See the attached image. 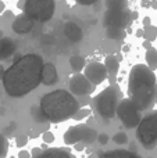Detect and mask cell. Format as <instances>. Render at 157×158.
Here are the masks:
<instances>
[{"label":"cell","instance_id":"cell-1","mask_svg":"<svg viewBox=\"0 0 157 158\" xmlns=\"http://www.w3.org/2000/svg\"><path fill=\"white\" fill-rule=\"evenodd\" d=\"M43 58L39 54L29 53L14 61L13 65L6 69L3 78V87L11 97H22L35 90L42 83Z\"/></svg>","mask_w":157,"mask_h":158},{"label":"cell","instance_id":"cell-2","mask_svg":"<svg viewBox=\"0 0 157 158\" xmlns=\"http://www.w3.org/2000/svg\"><path fill=\"white\" fill-rule=\"evenodd\" d=\"M155 72L145 64L132 67L128 77V98L138 107L139 111H152L156 103Z\"/></svg>","mask_w":157,"mask_h":158},{"label":"cell","instance_id":"cell-3","mask_svg":"<svg viewBox=\"0 0 157 158\" xmlns=\"http://www.w3.org/2000/svg\"><path fill=\"white\" fill-rule=\"evenodd\" d=\"M40 107L47 122H63L72 118L79 110V101L67 90H54L40 98Z\"/></svg>","mask_w":157,"mask_h":158},{"label":"cell","instance_id":"cell-4","mask_svg":"<svg viewBox=\"0 0 157 158\" xmlns=\"http://www.w3.org/2000/svg\"><path fill=\"white\" fill-rule=\"evenodd\" d=\"M122 100V93L116 83L106 87L93 98V110L103 119H111L117 115L120 101Z\"/></svg>","mask_w":157,"mask_h":158},{"label":"cell","instance_id":"cell-5","mask_svg":"<svg viewBox=\"0 0 157 158\" xmlns=\"http://www.w3.org/2000/svg\"><path fill=\"white\" fill-rule=\"evenodd\" d=\"M136 137L142 147L152 150L157 144V111H149L142 117L139 126L136 128Z\"/></svg>","mask_w":157,"mask_h":158},{"label":"cell","instance_id":"cell-6","mask_svg":"<svg viewBox=\"0 0 157 158\" xmlns=\"http://www.w3.org/2000/svg\"><path fill=\"white\" fill-rule=\"evenodd\" d=\"M56 3L53 0H27L24 14L33 22L49 21L54 14Z\"/></svg>","mask_w":157,"mask_h":158},{"label":"cell","instance_id":"cell-7","mask_svg":"<svg viewBox=\"0 0 157 158\" xmlns=\"http://www.w3.org/2000/svg\"><path fill=\"white\" fill-rule=\"evenodd\" d=\"M97 132L93 128L85 125V123H78L75 126H71L68 131L64 133L63 140L66 144H78V143H83V144H93L97 140Z\"/></svg>","mask_w":157,"mask_h":158},{"label":"cell","instance_id":"cell-8","mask_svg":"<svg viewBox=\"0 0 157 158\" xmlns=\"http://www.w3.org/2000/svg\"><path fill=\"white\" fill-rule=\"evenodd\" d=\"M117 117L122 122V125L128 129L138 128L142 121V112L138 110V107L129 100V98H122L117 108Z\"/></svg>","mask_w":157,"mask_h":158},{"label":"cell","instance_id":"cell-9","mask_svg":"<svg viewBox=\"0 0 157 158\" xmlns=\"http://www.w3.org/2000/svg\"><path fill=\"white\" fill-rule=\"evenodd\" d=\"M131 15L132 14L128 8H124V10H107L104 17H103V25L106 28L116 27L125 29L131 21Z\"/></svg>","mask_w":157,"mask_h":158},{"label":"cell","instance_id":"cell-10","mask_svg":"<svg viewBox=\"0 0 157 158\" xmlns=\"http://www.w3.org/2000/svg\"><path fill=\"white\" fill-rule=\"evenodd\" d=\"M70 93L75 97H83V96H89L95 90V86L86 79L83 74H75L74 77L70 79L68 83Z\"/></svg>","mask_w":157,"mask_h":158},{"label":"cell","instance_id":"cell-11","mask_svg":"<svg viewBox=\"0 0 157 158\" xmlns=\"http://www.w3.org/2000/svg\"><path fill=\"white\" fill-rule=\"evenodd\" d=\"M83 75L86 77L89 82H91L93 86H97L100 85L106 78L108 77L107 69H106L104 64L97 63V61H93V63H89L86 65L85 71H83Z\"/></svg>","mask_w":157,"mask_h":158},{"label":"cell","instance_id":"cell-12","mask_svg":"<svg viewBox=\"0 0 157 158\" xmlns=\"http://www.w3.org/2000/svg\"><path fill=\"white\" fill-rule=\"evenodd\" d=\"M35 25V22L32 19H29L25 14H19L14 18V22H13V31L18 35H27L28 32H31Z\"/></svg>","mask_w":157,"mask_h":158},{"label":"cell","instance_id":"cell-13","mask_svg":"<svg viewBox=\"0 0 157 158\" xmlns=\"http://www.w3.org/2000/svg\"><path fill=\"white\" fill-rule=\"evenodd\" d=\"M58 81H60V78H58V72L54 64L46 63L43 67V72H42V83H45L46 86H52V85L57 83Z\"/></svg>","mask_w":157,"mask_h":158},{"label":"cell","instance_id":"cell-14","mask_svg":"<svg viewBox=\"0 0 157 158\" xmlns=\"http://www.w3.org/2000/svg\"><path fill=\"white\" fill-rule=\"evenodd\" d=\"M120 61H121L120 54L108 56L104 61V67H106V69H107L108 78H110V81H113V82H114V79H116L117 74H118V71H120Z\"/></svg>","mask_w":157,"mask_h":158},{"label":"cell","instance_id":"cell-15","mask_svg":"<svg viewBox=\"0 0 157 158\" xmlns=\"http://www.w3.org/2000/svg\"><path fill=\"white\" fill-rule=\"evenodd\" d=\"M14 52H15V43H14L13 39H0V61L7 60L8 57H11L14 54Z\"/></svg>","mask_w":157,"mask_h":158},{"label":"cell","instance_id":"cell-16","mask_svg":"<svg viewBox=\"0 0 157 158\" xmlns=\"http://www.w3.org/2000/svg\"><path fill=\"white\" fill-rule=\"evenodd\" d=\"M32 158H74V156L67 148L57 147V148H49V150L43 151L40 156Z\"/></svg>","mask_w":157,"mask_h":158},{"label":"cell","instance_id":"cell-17","mask_svg":"<svg viewBox=\"0 0 157 158\" xmlns=\"http://www.w3.org/2000/svg\"><path fill=\"white\" fill-rule=\"evenodd\" d=\"M64 35L71 42H78L82 39V29L75 22H67L64 25Z\"/></svg>","mask_w":157,"mask_h":158},{"label":"cell","instance_id":"cell-18","mask_svg":"<svg viewBox=\"0 0 157 158\" xmlns=\"http://www.w3.org/2000/svg\"><path fill=\"white\" fill-rule=\"evenodd\" d=\"M99 158H142L138 153H134L131 150H110L106 153L100 154Z\"/></svg>","mask_w":157,"mask_h":158},{"label":"cell","instance_id":"cell-19","mask_svg":"<svg viewBox=\"0 0 157 158\" xmlns=\"http://www.w3.org/2000/svg\"><path fill=\"white\" fill-rule=\"evenodd\" d=\"M70 67L72 68V71L81 74V71H85L86 68V61L82 56H72L70 58Z\"/></svg>","mask_w":157,"mask_h":158},{"label":"cell","instance_id":"cell-20","mask_svg":"<svg viewBox=\"0 0 157 158\" xmlns=\"http://www.w3.org/2000/svg\"><path fill=\"white\" fill-rule=\"evenodd\" d=\"M125 29H121V28H116V27H110L106 28V36L111 40H121V39L125 38Z\"/></svg>","mask_w":157,"mask_h":158},{"label":"cell","instance_id":"cell-21","mask_svg":"<svg viewBox=\"0 0 157 158\" xmlns=\"http://www.w3.org/2000/svg\"><path fill=\"white\" fill-rule=\"evenodd\" d=\"M145 56H146V65L155 72L157 69V50L152 47L150 50H147Z\"/></svg>","mask_w":157,"mask_h":158},{"label":"cell","instance_id":"cell-22","mask_svg":"<svg viewBox=\"0 0 157 158\" xmlns=\"http://www.w3.org/2000/svg\"><path fill=\"white\" fill-rule=\"evenodd\" d=\"M29 114H31V118L33 119V122H35V123H46L47 122L39 106H32V107H31Z\"/></svg>","mask_w":157,"mask_h":158},{"label":"cell","instance_id":"cell-23","mask_svg":"<svg viewBox=\"0 0 157 158\" xmlns=\"http://www.w3.org/2000/svg\"><path fill=\"white\" fill-rule=\"evenodd\" d=\"M128 3L125 0H107L106 2V7L107 10H124L127 8Z\"/></svg>","mask_w":157,"mask_h":158},{"label":"cell","instance_id":"cell-24","mask_svg":"<svg viewBox=\"0 0 157 158\" xmlns=\"http://www.w3.org/2000/svg\"><path fill=\"white\" fill-rule=\"evenodd\" d=\"M143 36H145V39H146L147 42H150V43H152L153 40H156V38H157V27L150 25V27L145 28L143 29Z\"/></svg>","mask_w":157,"mask_h":158},{"label":"cell","instance_id":"cell-25","mask_svg":"<svg viewBox=\"0 0 157 158\" xmlns=\"http://www.w3.org/2000/svg\"><path fill=\"white\" fill-rule=\"evenodd\" d=\"M8 153V140L3 133H0V158H6Z\"/></svg>","mask_w":157,"mask_h":158},{"label":"cell","instance_id":"cell-26","mask_svg":"<svg viewBox=\"0 0 157 158\" xmlns=\"http://www.w3.org/2000/svg\"><path fill=\"white\" fill-rule=\"evenodd\" d=\"M91 110L89 108H79L77 111V114L74 115V117H72V119L74 121H78V122H79V121H82V119H85V118H88L89 115H91Z\"/></svg>","mask_w":157,"mask_h":158},{"label":"cell","instance_id":"cell-27","mask_svg":"<svg viewBox=\"0 0 157 158\" xmlns=\"http://www.w3.org/2000/svg\"><path fill=\"white\" fill-rule=\"evenodd\" d=\"M113 142L116 143V144H127L128 143L127 133H124V132H118V133H116L113 136Z\"/></svg>","mask_w":157,"mask_h":158},{"label":"cell","instance_id":"cell-28","mask_svg":"<svg viewBox=\"0 0 157 158\" xmlns=\"http://www.w3.org/2000/svg\"><path fill=\"white\" fill-rule=\"evenodd\" d=\"M42 139H43V142L46 143V144H52V143L56 140V137H54V133H53V132L46 131L43 135H42Z\"/></svg>","mask_w":157,"mask_h":158},{"label":"cell","instance_id":"cell-29","mask_svg":"<svg viewBox=\"0 0 157 158\" xmlns=\"http://www.w3.org/2000/svg\"><path fill=\"white\" fill-rule=\"evenodd\" d=\"M28 136L27 135H19V136L15 137V144L18 146V147H24V146L28 144Z\"/></svg>","mask_w":157,"mask_h":158},{"label":"cell","instance_id":"cell-30","mask_svg":"<svg viewBox=\"0 0 157 158\" xmlns=\"http://www.w3.org/2000/svg\"><path fill=\"white\" fill-rule=\"evenodd\" d=\"M108 139H110V137H108V136H107V135H106V133H100L99 136H97V142H99V143H100V144H102V146L107 144Z\"/></svg>","mask_w":157,"mask_h":158},{"label":"cell","instance_id":"cell-31","mask_svg":"<svg viewBox=\"0 0 157 158\" xmlns=\"http://www.w3.org/2000/svg\"><path fill=\"white\" fill-rule=\"evenodd\" d=\"M18 158H32V156H31L28 151H25V150H21L18 153Z\"/></svg>","mask_w":157,"mask_h":158},{"label":"cell","instance_id":"cell-32","mask_svg":"<svg viewBox=\"0 0 157 158\" xmlns=\"http://www.w3.org/2000/svg\"><path fill=\"white\" fill-rule=\"evenodd\" d=\"M42 153H43V150H42V148H38V147H36V148H33V150H32V156H33V157H38V156H40Z\"/></svg>","mask_w":157,"mask_h":158},{"label":"cell","instance_id":"cell-33","mask_svg":"<svg viewBox=\"0 0 157 158\" xmlns=\"http://www.w3.org/2000/svg\"><path fill=\"white\" fill-rule=\"evenodd\" d=\"M85 146L86 144H83V143H78V144H75L74 147H75V150L77 151H83L85 150Z\"/></svg>","mask_w":157,"mask_h":158},{"label":"cell","instance_id":"cell-34","mask_svg":"<svg viewBox=\"0 0 157 158\" xmlns=\"http://www.w3.org/2000/svg\"><path fill=\"white\" fill-rule=\"evenodd\" d=\"M143 27L145 28L150 27V17H145V18H143Z\"/></svg>","mask_w":157,"mask_h":158},{"label":"cell","instance_id":"cell-35","mask_svg":"<svg viewBox=\"0 0 157 158\" xmlns=\"http://www.w3.org/2000/svg\"><path fill=\"white\" fill-rule=\"evenodd\" d=\"M4 75H6V69H4V67H3L2 64H0V81H3Z\"/></svg>","mask_w":157,"mask_h":158},{"label":"cell","instance_id":"cell-36","mask_svg":"<svg viewBox=\"0 0 157 158\" xmlns=\"http://www.w3.org/2000/svg\"><path fill=\"white\" fill-rule=\"evenodd\" d=\"M143 47H145V49H146V52H147V50H150L153 46H152V43H150V42L145 40V42H143Z\"/></svg>","mask_w":157,"mask_h":158},{"label":"cell","instance_id":"cell-37","mask_svg":"<svg viewBox=\"0 0 157 158\" xmlns=\"http://www.w3.org/2000/svg\"><path fill=\"white\" fill-rule=\"evenodd\" d=\"M4 11H6V4H4V2L0 0V14H3Z\"/></svg>","mask_w":157,"mask_h":158},{"label":"cell","instance_id":"cell-38","mask_svg":"<svg viewBox=\"0 0 157 158\" xmlns=\"http://www.w3.org/2000/svg\"><path fill=\"white\" fill-rule=\"evenodd\" d=\"M79 4H83V6H88V4H93V0H89V2H78Z\"/></svg>","mask_w":157,"mask_h":158},{"label":"cell","instance_id":"cell-39","mask_svg":"<svg viewBox=\"0 0 157 158\" xmlns=\"http://www.w3.org/2000/svg\"><path fill=\"white\" fill-rule=\"evenodd\" d=\"M18 8H22V10H24V7H25V2H18Z\"/></svg>","mask_w":157,"mask_h":158},{"label":"cell","instance_id":"cell-40","mask_svg":"<svg viewBox=\"0 0 157 158\" xmlns=\"http://www.w3.org/2000/svg\"><path fill=\"white\" fill-rule=\"evenodd\" d=\"M142 6H143V7H149V6H152V3H149V2H142Z\"/></svg>","mask_w":157,"mask_h":158},{"label":"cell","instance_id":"cell-41","mask_svg":"<svg viewBox=\"0 0 157 158\" xmlns=\"http://www.w3.org/2000/svg\"><path fill=\"white\" fill-rule=\"evenodd\" d=\"M4 17H7V18H13L14 15H13V13H6V14H4Z\"/></svg>","mask_w":157,"mask_h":158},{"label":"cell","instance_id":"cell-42","mask_svg":"<svg viewBox=\"0 0 157 158\" xmlns=\"http://www.w3.org/2000/svg\"><path fill=\"white\" fill-rule=\"evenodd\" d=\"M131 18H132V19L138 18V13H136V11H135V13H134V14H132V15H131Z\"/></svg>","mask_w":157,"mask_h":158},{"label":"cell","instance_id":"cell-43","mask_svg":"<svg viewBox=\"0 0 157 158\" xmlns=\"http://www.w3.org/2000/svg\"><path fill=\"white\" fill-rule=\"evenodd\" d=\"M3 33H4V32H3V31L0 29V39H3V38H4V36H3Z\"/></svg>","mask_w":157,"mask_h":158},{"label":"cell","instance_id":"cell-44","mask_svg":"<svg viewBox=\"0 0 157 158\" xmlns=\"http://www.w3.org/2000/svg\"><path fill=\"white\" fill-rule=\"evenodd\" d=\"M4 114V108H0V115Z\"/></svg>","mask_w":157,"mask_h":158},{"label":"cell","instance_id":"cell-45","mask_svg":"<svg viewBox=\"0 0 157 158\" xmlns=\"http://www.w3.org/2000/svg\"><path fill=\"white\" fill-rule=\"evenodd\" d=\"M156 103H157V82H156Z\"/></svg>","mask_w":157,"mask_h":158}]
</instances>
